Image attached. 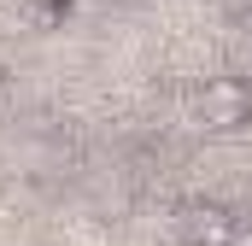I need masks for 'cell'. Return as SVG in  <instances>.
Here are the masks:
<instances>
[{"instance_id":"cell-1","label":"cell","mask_w":252,"mask_h":246,"mask_svg":"<svg viewBox=\"0 0 252 246\" xmlns=\"http://www.w3.org/2000/svg\"><path fill=\"white\" fill-rule=\"evenodd\" d=\"M252 118V88L235 82V76H217L199 88V123L205 129H241Z\"/></svg>"},{"instance_id":"cell-2","label":"cell","mask_w":252,"mask_h":246,"mask_svg":"<svg viewBox=\"0 0 252 246\" xmlns=\"http://www.w3.org/2000/svg\"><path fill=\"white\" fill-rule=\"evenodd\" d=\"M193 246H205V241H223L229 246V223H223V211H217V205H205V211H193Z\"/></svg>"},{"instance_id":"cell-3","label":"cell","mask_w":252,"mask_h":246,"mask_svg":"<svg viewBox=\"0 0 252 246\" xmlns=\"http://www.w3.org/2000/svg\"><path fill=\"white\" fill-rule=\"evenodd\" d=\"M229 246H252V223H235L229 229Z\"/></svg>"}]
</instances>
